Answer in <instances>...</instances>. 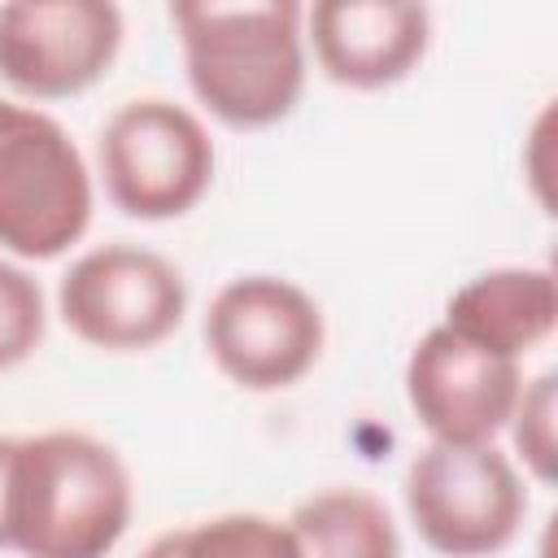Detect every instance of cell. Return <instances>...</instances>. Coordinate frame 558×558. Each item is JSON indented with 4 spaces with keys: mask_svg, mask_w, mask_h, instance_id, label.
I'll list each match as a JSON object with an SVG mask.
<instances>
[{
    "mask_svg": "<svg viewBox=\"0 0 558 558\" xmlns=\"http://www.w3.org/2000/svg\"><path fill=\"white\" fill-rule=\"evenodd\" d=\"M57 310L83 344L140 353L161 344L183 323L187 283L161 253L118 240L70 262L57 288Z\"/></svg>",
    "mask_w": 558,
    "mask_h": 558,
    "instance_id": "6",
    "label": "cell"
},
{
    "mask_svg": "<svg viewBox=\"0 0 558 558\" xmlns=\"http://www.w3.org/2000/svg\"><path fill=\"white\" fill-rule=\"evenodd\" d=\"M13 445H17V436H0V549H9L4 506H9V466H13Z\"/></svg>",
    "mask_w": 558,
    "mask_h": 558,
    "instance_id": "16",
    "label": "cell"
},
{
    "mask_svg": "<svg viewBox=\"0 0 558 558\" xmlns=\"http://www.w3.org/2000/svg\"><path fill=\"white\" fill-rule=\"evenodd\" d=\"M305 22L318 70L357 92L405 78L432 39L427 4L405 0H318Z\"/></svg>",
    "mask_w": 558,
    "mask_h": 558,
    "instance_id": "10",
    "label": "cell"
},
{
    "mask_svg": "<svg viewBox=\"0 0 558 558\" xmlns=\"http://www.w3.org/2000/svg\"><path fill=\"white\" fill-rule=\"evenodd\" d=\"M92 222V174L70 131L44 109L0 100V248L48 262Z\"/></svg>",
    "mask_w": 558,
    "mask_h": 558,
    "instance_id": "3",
    "label": "cell"
},
{
    "mask_svg": "<svg viewBox=\"0 0 558 558\" xmlns=\"http://www.w3.org/2000/svg\"><path fill=\"white\" fill-rule=\"evenodd\" d=\"M44 340V292L39 283L0 257V371L26 362Z\"/></svg>",
    "mask_w": 558,
    "mask_h": 558,
    "instance_id": "15",
    "label": "cell"
},
{
    "mask_svg": "<svg viewBox=\"0 0 558 558\" xmlns=\"http://www.w3.org/2000/svg\"><path fill=\"white\" fill-rule=\"evenodd\" d=\"M519 392V357L480 349L445 323L432 327L405 362L410 410L440 445H488L510 423Z\"/></svg>",
    "mask_w": 558,
    "mask_h": 558,
    "instance_id": "9",
    "label": "cell"
},
{
    "mask_svg": "<svg viewBox=\"0 0 558 558\" xmlns=\"http://www.w3.org/2000/svg\"><path fill=\"white\" fill-rule=\"evenodd\" d=\"M554 323H558V283L549 266L484 270L466 279L445 305L449 331L506 357H523L536 344H545L554 336Z\"/></svg>",
    "mask_w": 558,
    "mask_h": 558,
    "instance_id": "11",
    "label": "cell"
},
{
    "mask_svg": "<svg viewBox=\"0 0 558 558\" xmlns=\"http://www.w3.org/2000/svg\"><path fill=\"white\" fill-rule=\"evenodd\" d=\"M131 523L126 462L87 432L17 436L4 532L22 558H105Z\"/></svg>",
    "mask_w": 558,
    "mask_h": 558,
    "instance_id": "2",
    "label": "cell"
},
{
    "mask_svg": "<svg viewBox=\"0 0 558 558\" xmlns=\"http://www.w3.org/2000/svg\"><path fill=\"white\" fill-rule=\"evenodd\" d=\"M288 532L301 558H401L388 506L366 488H323L305 497Z\"/></svg>",
    "mask_w": 558,
    "mask_h": 558,
    "instance_id": "12",
    "label": "cell"
},
{
    "mask_svg": "<svg viewBox=\"0 0 558 558\" xmlns=\"http://www.w3.org/2000/svg\"><path fill=\"white\" fill-rule=\"evenodd\" d=\"M109 201L140 222L187 214L214 183V140L201 118L166 96L118 105L96 140Z\"/></svg>",
    "mask_w": 558,
    "mask_h": 558,
    "instance_id": "4",
    "label": "cell"
},
{
    "mask_svg": "<svg viewBox=\"0 0 558 558\" xmlns=\"http://www.w3.org/2000/svg\"><path fill=\"white\" fill-rule=\"evenodd\" d=\"M405 510L414 532L449 558H484L514 541L527 514V488L514 462L488 445H440L414 453L405 471Z\"/></svg>",
    "mask_w": 558,
    "mask_h": 558,
    "instance_id": "5",
    "label": "cell"
},
{
    "mask_svg": "<svg viewBox=\"0 0 558 558\" xmlns=\"http://www.w3.org/2000/svg\"><path fill=\"white\" fill-rule=\"evenodd\" d=\"M205 349L231 384L275 392L318 362L323 310L292 279L240 275L222 283L205 310Z\"/></svg>",
    "mask_w": 558,
    "mask_h": 558,
    "instance_id": "7",
    "label": "cell"
},
{
    "mask_svg": "<svg viewBox=\"0 0 558 558\" xmlns=\"http://www.w3.org/2000/svg\"><path fill=\"white\" fill-rule=\"evenodd\" d=\"M554 414H558V375L541 371L532 384H523L514 410H510V440L523 458V466L541 480L554 484V466H558V445H554Z\"/></svg>",
    "mask_w": 558,
    "mask_h": 558,
    "instance_id": "14",
    "label": "cell"
},
{
    "mask_svg": "<svg viewBox=\"0 0 558 558\" xmlns=\"http://www.w3.org/2000/svg\"><path fill=\"white\" fill-rule=\"evenodd\" d=\"M140 558H301L288 523L270 514H214L157 536Z\"/></svg>",
    "mask_w": 558,
    "mask_h": 558,
    "instance_id": "13",
    "label": "cell"
},
{
    "mask_svg": "<svg viewBox=\"0 0 558 558\" xmlns=\"http://www.w3.org/2000/svg\"><path fill=\"white\" fill-rule=\"evenodd\" d=\"M122 48V9L109 0L0 4V78L35 100L87 92Z\"/></svg>",
    "mask_w": 558,
    "mask_h": 558,
    "instance_id": "8",
    "label": "cell"
},
{
    "mask_svg": "<svg viewBox=\"0 0 558 558\" xmlns=\"http://www.w3.org/2000/svg\"><path fill=\"white\" fill-rule=\"evenodd\" d=\"M192 96L235 131L283 122L305 92V9L270 4H170Z\"/></svg>",
    "mask_w": 558,
    "mask_h": 558,
    "instance_id": "1",
    "label": "cell"
}]
</instances>
